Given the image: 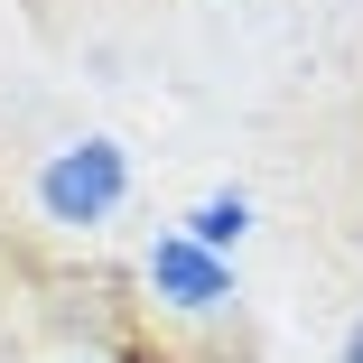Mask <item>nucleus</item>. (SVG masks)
Masks as SVG:
<instances>
[{
	"label": "nucleus",
	"instance_id": "2",
	"mask_svg": "<svg viewBox=\"0 0 363 363\" xmlns=\"http://www.w3.org/2000/svg\"><path fill=\"white\" fill-rule=\"evenodd\" d=\"M150 289L168 308H233V270L214 261L205 242H186V233H159L150 242Z\"/></svg>",
	"mask_w": 363,
	"mask_h": 363
},
{
	"label": "nucleus",
	"instance_id": "1",
	"mask_svg": "<svg viewBox=\"0 0 363 363\" xmlns=\"http://www.w3.org/2000/svg\"><path fill=\"white\" fill-rule=\"evenodd\" d=\"M130 186V159L121 140H65V150L38 168V214L47 224H103Z\"/></svg>",
	"mask_w": 363,
	"mask_h": 363
},
{
	"label": "nucleus",
	"instance_id": "4",
	"mask_svg": "<svg viewBox=\"0 0 363 363\" xmlns=\"http://www.w3.org/2000/svg\"><path fill=\"white\" fill-rule=\"evenodd\" d=\"M345 363H363V317H354V326H345Z\"/></svg>",
	"mask_w": 363,
	"mask_h": 363
},
{
	"label": "nucleus",
	"instance_id": "5",
	"mask_svg": "<svg viewBox=\"0 0 363 363\" xmlns=\"http://www.w3.org/2000/svg\"><path fill=\"white\" fill-rule=\"evenodd\" d=\"M75 363H94V354H75Z\"/></svg>",
	"mask_w": 363,
	"mask_h": 363
},
{
	"label": "nucleus",
	"instance_id": "3",
	"mask_svg": "<svg viewBox=\"0 0 363 363\" xmlns=\"http://www.w3.org/2000/svg\"><path fill=\"white\" fill-rule=\"evenodd\" d=\"M242 224H252V205H242V196H205V205L186 214V242H205L214 261H224V252L242 242Z\"/></svg>",
	"mask_w": 363,
	"mask_h": 363
}]
</instances>
